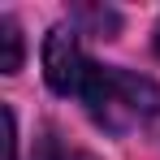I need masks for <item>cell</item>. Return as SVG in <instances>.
Masks as SVG:
<instances>
[{"label":"cell","instance_id":"6da1fadb","mask_svg":"<svg viewBox=\"0 0 160 160\" xmlns=\"http://www.w3.org/2000/svg\"><path fill=\"white\" fill-rule=\"evenodd\" d=\"M82 100L91 108V117L104 126V130L121 134V130H134L138 121H147L160 104V91L156 82L138 78L130 69H91V78L82 87Z\"/></svg>","mask_w":160,"mask_h":160},{"label":"cell","instance_id":"7a4b0ae2","mask_svg":"<svg viewBox=\"0 0 160 160\" xmlns=\"http://www.w3.org/2000/svg\"><path fill=\"white\" fill-rule=\"evenodd\" d=\"M91 69H95V65L82 56L78 35L65 30V26H56L52 35H48V43H43V74H48V87L61 91V95H82Z\"/></svg>","mask_w":160,"mask_h":160},{"label":"cell","instance_id":"3957f363","mask_svg":"<svg viewBox=\"0 0 160 160\" xmlns=\"http://www.w3.org/2000/svg\"><path fill=\"white\" fill-rule=\"evenodd\" d=\"M0 43H4L0 69L4 74H18V65H22V35H18V22L13 18H0Z\"/></svg>","mask_w":160,"mask_h":160},{"label":"cell","instance_id":"277c9868","mask_svg":"<svg viewBox=\"0 0 160 160\" xmlns=\"http://www.w3.org/2000/svg\"><path fill=\"white\" fill-rule=\"evenodd\" d=\"M13 147H18V134H13V112L4 108V160H13Z\"/></svg>","mask_w":160,"mask_h":160},{"label":"cell","instance_id":"5b68a950","mask_svg":"<svg viewBox=\"0 0 160 160\" xmlns=\"http://www.w3.org/2000/svg\"><path fill=\"white\" fill-rule=\"evenodd\" d=\"M43 160H91V156H82V152H52V156H43Z\"/></svg>","mask_w":160,"mask_h":160},{"label":"cell","instance_id":"8992f818","mask_svg":"<svg viewBox=\"0 0 160 160\" xmlns=\"http://www.w3.org/2000/svg\"><path fill=\"white\" fill-rule=\"evenodd\" d=\"M156 52H160V26H156Z\"/></svg>","mask_w":160,"mask_h":160}]
</instances>
